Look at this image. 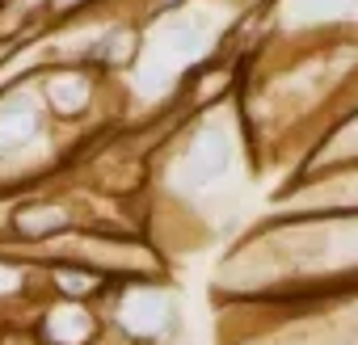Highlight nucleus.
<instances>
[{
    "label": "nucleus",
    "mask_w": 358,
    "mask_h": 345,
    "mask_svg": "<svg viewBox=\"0 0 358 345\" xmlns=\"http://www.w3.org/2000/svg\"><path fill=\"white\" fill-rule=\"evenodd\" d=\"M30 332L38 345H93L106 332L97 303H72V299H43L30 316Z\"/></svg>",
    "instance_id": "nucleus-4"
},
{
    "label": "nucleus",
    "mask_w": 358,
    "mask_h": 345,
    "mask_svg": "<svg viewBox=\"0 0 358 345\" xmlns=\"http://www.w3.org/2000/svg\"><path fill=\"white\" fill-rule=\"evenodd\" d=\"M0 345H38L26 320H0Z\"/></svg>",
    "instance_id": "nucleus-7"
},
{
    "label": "nucleus",
    "mask_w": 358,
    "mask_h": 345,
    "mask_svg": "<svg viewBox=\"0 0 358 345\" xmlns=\"http://www.w3.org/2000/svg\"><path fill=\"white\" fill-rule=\"evenodd\" d=\"M245 172H257L253 147L241 122V105L224 101L215 110L186 114L160 139L148 160V186L164 203L190 211V219L207 223L220 203H232Z\"/></svg>",
    "instance_id": "nucleus-2"
},
{
    "label": "nucleus",
    "mask_w": 358,
    "mask_h": 345,
    "mask_svg": "<svg viewBox=\"0 0 358 345\" xmlns=\"http://www.w3.org/2000/svg\"><path fill=\"white\" fill-rule=\"evenodd\" d=\"M97 307H101L106 328L122 337L127 345H177V337L186 328L182 291L169 282V274L114 282Z\"/></svg>",
    "instance_id": "nucleus-3"
},
{
    "label": "nucleus",
    "mask_w": 358,
    "mask_h": 345,
    "mask_svg": "<svg viewBox=\"0 0 358 345\" xmlns=\"http://www.w3.org/2000/svg\"><path fill=\"white\" fill-rule=\"evenodd\" d=\"M333 164H358V105H350L345 114H337L320 135L316 143L308 147L303 164L295 172H312V168H333ZM291 172V177H295Z\"/></svg>",
    "instance_id": "nucleus-6"
},
{
    "label": "nucleus",
    "mask_w": 358,
    "mask_h": 345,
    "mask_svg": "<svg viewBox=\"0 0 358 345\" xmlns=\"http://www.w3.org/2000/svg\"><path fill=\"white\" fill-rule=\"evenodd\" d=\"M358 291V211L262 215L220 261L224 303H303Z\"/></svg>",
    "instance_id": "nucleus-1"
},
{
    "label": "nucleus",
    "mask_w": 358,
    "mask_h": 345,
    "mask_svg": "<svg viewBox=\"0 0 358 345\" xmlns=\"http://www.w3.org/2000/svg\"><path fill=\"white\" fill-rule=\"evenodd\" d=\"M43 270V291L51 299H72V303H101L110 295V278L85 261H72V257H47L38 261Z\"/></svg>",
    "instance_id": "nucleus-5"
}]
</instances>
